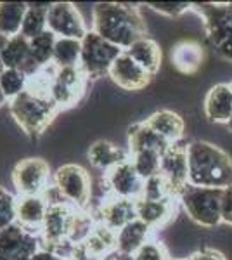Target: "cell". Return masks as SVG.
Instances as JSON below:
<instances>
[{"label": "cell", "instance_id": "obj_1", "mask_svg": "<svg viewBox=\"0 0 232 260\" xmlns=\"http://www.w3.org/2000/svg\"><path fill=\"white\" fill-rule=\"evenodd\" d=\"M90 30L121 50H126L134 42L147 37V26L141 9L132 4H95L92 7Z\"/></svg>", "mask_w": 232, "mask_h": 260}, {"label": "cell", "instance_id": "obj_2", "mask_svg": "<svg viewBox=\"0 0 232 260\" xmlns=\"http://www.w3.org/2000/svg\"><path fill=\"white\" fill-rule=\"evenodd\" d=\"M189 184L196 187L225 189L232 186V160L218 146L206 141L187 144Z\"/></svg>", "mask_w": 232, "mask_h": 260}, {"label": "cell", "instance_id": "obj_3", "mask_svg": "<svg viewBox=\"0 0 232 260\" xmlns=\"http://www.w3.org/2000/svg\"><path fill=\"white\" fill-rule=\"evenodd\" d=\"M9 115L28 136H39L50 125L59 110L49 98V90L29 82L26 92L9 101Z\"/></svg>", "mask_w": 232, "mask_h": 260}, {"label": "cell", "instance_id": "obj_4", "mask_svg": "<svg viewBox=\"0 0 232 260\" xmlns=\"http://www.w3.org/2000/svg\"><path fill=\"white\" fill-rule=\"evenodd\" d=\"M203 19L210 44L222 57L232 61V7L230 4H192Z\"/></svg>", "mask_w": 232, "mask_h": 260}, {"label": "cell", "instance_id": "obj_5", "mask_svg": "<svg viewBox=\"0 0 232 260\" xmlns=\"http://www.w3.org/2000/svg\"><path fill=\"white\" fill-rule=\"evenodd\" d=\"M177 198L184 207V210L187 212V215L191 217V220L196 222L197 225L212 229L222 224V189L196 187L187 184Z\"/></svg>", "mask_w": 232, "mask_h": 260}, {"label": "cell", "instance_id": "obj_6", "mask_svg": "<svg viewBox=\"0 0 232 260\" xmlns=\"http://www.w3.org/2000/svg\"><path fill=\"white\" fill-rule=\"evenodd\" d=\"M52 184L57 187L66 203L77 210H88L92 198V179L78 163H64L52 175Z\"/></svg>", "mask_w": 232, "mask_h": 260}, {"label": "cell", "instance_id": "obj_7", "mask_svg": "<svg viewBox=\"0 0 232 260\" xmlns=\"http://www.w3.org/2000/svg\"><path fill=\"white\" fill-rule=\"evenodd\" d=\"M123 52L120 47L109 44L108 40L101 39L97 33L88 31L82 39V57H80V68L87 75V78L108 77L113 62Z\"/></svg>", "mask_w": 232, "mask_h": 260}, {"label": "cell", "instance_id": "obj_8", "mask_svg": "<svg viewBox=\"0 0 232 260\" xmlns=\"http://www.w3.org/2000/svg\"><path fill=\"white\" fill-rule=\"evenodd\" d=\"M52 170L44 158L29 156L23 158L14 165L11 174L16 196H37L42 194L52 182Z\"/></svg>", "mask_w": 232, "mask_h": 260}, {"label": "cell", "instance_id": "obj_9", "mask_svg": "<svg viewBox=\"0 0 232 260\" xmlns=\"http://www.w3.org/2000/svg\"><path fill=\"white\" fill-rule=\"evenodd\" d=\"M47 30L57 39L82 40L90 31L82 11L71 2H54L49 7Z\"/></svg>", "mask_w": 232, "mask_h": 260}, {"label": "cell", "instance_id": "obj_10", "mask_svg": "<svg viewBox=\"0 0 232 260\" xmlns=\"http://www.w3.org/2000/svg\"><path fill=\"white\" fill-rule=\"evenodd\" d=\"M42 243L40 234L12 224L0 231V260H31Z\"/></svg>", "mask_w": 232, "mask_h": 260}, {"label": "cell", "instance_id": "obj_11", "mask_svg": "<svg viewBox=\"0 0 232 260\" xmlns=\"http://www.w3.org/2000/svg\"><path fill=\"white\" fill-rule=\"evenodd\" d=\"M104 187H106V196H116L123 200L137 201L142 198V189H144V179L137 174L136 167L132 161L126 160L115 169L104 174Z\"/></svg>", "mask_w": 232, "mask_h": 260}, {"label": "cell", "instance_id": "obj_12", "mask_svg": "<svg viewBox=\"0 0 232 260\" xmlns=\"http://www.w3.org/2000/svg\"><path fill=\"white\" fill-rule=\"evenodd\" d=\"M159 174L167 179L170 184L172 192L175 196L180 194V191L189 184V160H187V144L177 142L172 144L161 154V170Z\"/></svg>", "mask_w": 232, "mask_h": 260}, {"label": "cell", "instance_id": "obj_13", "mask_svg": "<svg viewBox=\"0 0 232 260\" xmlns=\"http://www.w3.org/2000/svg\"><path fill=\"white\" fill-rule=\"evenodd\" d=\"M75 212H77V208H73L71 205L49 207L44 225H42L40 231V238L44 246L52 248V246H57L61 243L68 241Z\"/></svg>", "mask_w": 232, "mask_h": 260}, {"label": "cell", "instance_id": "obj_14", "mask_svg": "<svg viewBox=\"0 0 232 260\" xmlns=\"http://www.w3.org/2000/svg\"><path fill=\"white\" fill-rule=\"evenodd\" d=\"M108 77L123 90H142L153 80V77L141 64H137L125 50L113 62Z\"/></svg>", "mask_w": 232, "mask_h": 260}, {"label": "cell", "instance_id": "obj_15", "mask_svg": "<svg viewBox=\"0 0 232 260\" xmlns=\"http://www.w3.org/2000/svg\"><path fill=\"white\" fill-rule=\"evenodd\" d=\"M94 217L97 222H103L113 231H120L126 224L137 219L136 201L116 198V196H106L104 200H101Z\"/></svg>", "mask_w": 232, "mask_h": 260}, {"label": "cell", "instance_id": "obj_16", "mask_svg": "<svg viewBox=\"0 0 232 260\" xmlns=\"http://www.w3.org/2000/svg\"><path fill=\"white\" fill-rule=\"evenodd\" d=\"M179 198H164V200H144L139 198L136 201L137 219L149 225L151 229H161L174 220L177 213Z\"/></svg>", "mask_w": 232, "mask_h": 260}, {"label": "cell", "instance_id": "obj_17", "mask_svg": "<svg viewBox=\"0 0 232 260\" xmlns=\"http://www.w3.org/2000/svg\"><path fill=\"white\" fill-rule=\"evenodd\" d=\"M0 61H2L4 68L21 70V71H24L29 78H33L35 75H39L42 71L40 66H37L35 62L31 61V56H29V40L24 39L21 33L9 39L6 49L0 54Z\"/></svg>", "mask_w": 232, "mask_h": 260}, {"label": "cell", "instance_id": "obj_18", "mask_svg": "<svg viewBox=\"0 0 232 260\" xmlns=\"http://www.w3.org/2000/svg\"><path fill=\"white\" fill-rule=\"evenodd\" d=\"M47 210L49 205L42 194L18 196V200H16V224L31 231V233L40 234Z\"/></svg>", "mask_w": 232, "mask_h": 260}, {"label": "cell", "instance_id": "obj_19", "mask_svg": "<svg viewBox=\"0 0 232 260\" xmlns=\"http://www.w3.org/2000/svg\"><path fill=\"white\" fill-rule=\"evenodd\" d=\"M205 116L212 123L227 125L232 116V87L230 83H217L205 98Z\"/></svg>", "mask_w": 232, "mask_h": 260}, {"label": "cell", "instance_id": "obj_20", "mask_svg": "<svg viewBox=\"0 0 232 260\" xmlns=\"http://www.w3.org/2000/svg\"><path fill=\"white\" fill-rule=\"evenodd\" d=\"M87 158H88V163H90L94 169L106 174V172H109L111 169H115L116 165L130 160V151L128 148L125 149V148H121V146H116L115 142H111V141L99 139L90 144Z\"/></svg>", "mask_w": 232, "mask_h": 260}, {"label": "cell", "instance_id": "obj_21", "mask_svg": "<svg viewBox=\"0 0 232 260\" xmlns=\"http://www.w3.org/2000/svg\"><path fill=\"white\" fill-rule=\"evenodd\" d=\"M144 121L147 127L153 128L168 144H177V142L182 141L185 123L179 113L170 110H159L151 116H147Z\"/></svg>", "mask_w": 232, "mask_h": 260}, {"label": "cell", "instance_id": "obj_22", "mask_svg": "<svg viewBox=\"0 0 232 260\" xmlns=\"http://www.w3.org/2000/svg\"><path fill=\"white\" fill-rule=\"evenodd\" d=\"M151 238H153V229L136 219L116 231V251L134 257Z\"/></svg>", "mask_w": 232, "mask_h": 260}, {"label": "cell", "instance_id": "obj_23", "mask_svg": "<svg viewBox=\"0 0 232 260\" xmlns=\"http://www.w3.org/2000/svg\"><path fill=\"white\" fill-rule=\"evenodd\" d=\"M170 57H172V64H174L180 73L194 75L203 66L205 50L197 42L184 40L174 45V49H172V52H170Z\"/></svg>", "mask_w": 232, "mask_h": 260}, {"label": "cell", "instance_id": "obj_24", "mask_svg": "<svg viewBox=\"0 0 232 260\" xmlns=\"http://www.w3.org/2000/svg\"><path fill=\"white\" fill-rule=\"evenodd\" d=\"M137 64H141L151 77H154L161 68V49L149 37H142L137 42H134L128 49L125 50Z\"/></svg>", "mask_w": 232, "mask_h": 260}, {"label": "cell", "instance_id": "obj_25", "mask_svg": "<svg viewBox=\"0 0 232 260\" xmlns=\"http://www.w3.org/2000/svg\"><path fill=\"white\" fill-rule=\"evenodd\" d=\"M83 250L87 251L92 257L103 260L106 258L109 253L116 250V231H113L111 228H108L103 222H97L94 231L90 233V236L82 243Z\"/></svg>", "mask_w": 232, "mask_h": 260}, {"label": "cell", "instance_id": "obj_26", "mask_svg": "<svg viewBox=\"0 0 232 260\" xmlns=\"http://www.w3.org/2000/svg\"><path fill=\"white\" fill-rule=\"evenodd\" d=\"M172 144H168L163 137H159L153 128L146 125V121L136 123L128 128V151H141V149H151L158 151V153H164Z\"/></svg>", "mask_w": 232, "mask_h": 260}, {"label": "cell", "instance_id": "obj_27", "mask_svg": "<svg viewBox=\"0 0 232 260\" xmlns=\"http://www.w3.org/2000/svg\"><path fill=\"white\" fill-rule=\"evenodd\" d=\"M26 9V2H0V33L9 39L19 35Z\"/></svg>", "mask_w": 232, "mask_h": 260}, {"label": "cell", "instance_id": "obj_28", "mask_svg": "<svg viewBox=\"0 0 232 260\" xmlns=\"http://www.w3.org/2000/svg\"><path fill=\"white\" fill-rule=\"evenodd\" d=\"M49 7L50 4H28L26 14L23 19V26H21V35L24 39L31 40L35 37H39L40 33L47 31V16H49Z\"/></svg>", "mask_w": 232, "mask_h": 260}, {"label": "cell", "instance_id": "obj_29", "mask_svg": "<svg viewBox=\"0 0 232 260\" xmlns=\"http://www.w3.org/2000/svg\"><path fill=\"white\" fill-rule=\"evenodd\" d=\"M80 57H82V40L56 39L54 57H52V64L56 68L80 66Z\"/></svg>", "mask_w": 232, "mask_h": 260}, {"label": "cell", "instance_id": "obj_30", "mask_svg": "<svg viewBox=\"0 0 232 260\" xmlns=\"http://www.w3.org/2000/svg\"><path fill=\"white\" fill-rule=\"evenodd\" d=\"M56 35H52L49 30L40 33L39 37L29 40V56L31 61L37 66H40L42 70L52 66V57H54V45H56Z\"/></svg>", "mask_w": 232, "mask_h": 260}, {"label": "cell", "instance_id": "obj_31", "mask_svg": "<svg viewBox=\"0 0 232 260\" xmlns=\"http://www.w3.org/2000/svg\"><path fill=\"white\" fill-rule=\"evenodd\" d=\"M130 161L136 167L137 174L144 180L158 175L159 170H161V153H158V151H134V153H130Z\"/></svg>", "mask_w": 232, "mask_h": 260}, {"label": "cell", "instance_id": "obj_32", "mask_svg": "<svg viewBox=\"0 0 232 260\" xmlns=\"http://www.w3.org/2000/svg\"><path fill=\"white\" fill-rule=\"evenodd\" d=\"M29 87V77L21 70L6 68L0 73V89L7 101L19 98L23 92H26Z\"/></svg>", "mask_w": 232, "mask_h": 260}, {"label": "cell", "instance_id": "obj_33", "mask_svg": "<svg viewBox=\"0 0 232 260\" xmlns=\"http://www.w3.org/2000/svg\"><path fill=\"white\" fill-rule=\"evenodd\" d=\"M142 198L144 200H164V198H177L172 192L170 184L161 174L154 175L144 180V189H142Z\"/></svg>", "mask_w": 232, "mask_h": 260}, {"label": "cell", "instance_id": "obj_34", "mask_svg": "<svg viewBox=\"0 0 232 260\" xmlns=\"http://www.w3.org/2000/svg\"><path fill=\"white\" fill-rule=\"evenodd\" d=\"M16 200L18 196L0 186V231L16 224Z\"/></svg>", "mask_w": 232, "mask_h": 260}, {"label": "cell", "instance_id": "obj_35", "mask_svg": "<svg viewBox=\"0 0 232 260\" xmlns=\"http://www.w3.org/2000/svg\"><path fill=\"white\" fill-rule=\"evenodd\" d=\"M134 258L136 260H172L170 255H168L167 246H164L161 241L154 240V238H151V240L134 255Z\"/></svg>", "mask_w": 232, "mask_h": 260}, {"label": "cell", "instance_id": "obj_36", "mask_svg": "<svg viewBox=\"0 0 232 260\" xmlns=\"http://www.w3.org/2000/svg\"><path fill=\"white\" fill-rule=\"evenodd\" d=\"M153 11L159 12L163 16H170V18H177V16L184 14L185 11L192 9V4L189 2H151L147 4Z\"/></svg>", "mask_w": 232, "mask_h": 260}, {"label": "cell", "instance_id": "obj_37", "mask_svg": "<svg viewBox=\"0 0 232 260\" xmlns=\"http://www.w3.org/2000/svg\"><path fill=\"white\" fill-rule=\"evenodd\" d=\"M220 212H222V224H227L232 228V186L222 189Z\"/></svg>", "mask_w": 232, "mask_h": 260}, {"label": "cell", "instance_id": "obj_38", "mask_svg": "<svg viewBox=\"0 0 232 260\" xmlns=\"http://www.w3.org/2000/svg\"><path fill=\"white\" fill-rule=\"evenodd\" d=\"M189 260H227L223 257L222 251L215 250V248H203L200 251H196V253H192Z\"/></svg>", "mask_w": 232, "mask_h": 260}, {"label": "cell", "instance_id": "obj_39", "mask_svg": "<svg viewBox=\"0 0 232 260\" xmlns=\"http://www.w3.org/2000/svg\"><path fill=\"white\" fill-rule=\"evenodd\" d=\"M31 260H64V258L59 257L56 251H52L50 248H45V246H42V248L31 257Z\"/></svg>", "mask_w": 232, "mask_h": 260}, {"label": "cell", "instance_id": "obj_40", "mask_svg": "<svg viewBox=\"0 0 232 260\" xmlns=\"http://www.w3.org/2000/svg\"><path fill=\"white\" fill-rule=\"evenodd\" d=\"M7 42H9V37H6V35H2V33H0V54H2L4 49H6Z\"/></svg>", "mask_w": 232, "mask_h": 260}, {"label": "cell", "instance_id": "obj_41", "mask_svg": "<svg viewBox=\"0 0 232 260\" xmlns=\"http://www.w3.org/2000/svg\"><path fill=\"white\" fill-rule=\"evenodd\" d=\"M6 104H9V101H7V98L4 95V92H2V89H0V108H4Z\"/></svg>", "mask_w": 232, "mask_h": 260}, {"label": "cell", "instance_id": "obj_42", "mask_svg": "<svg viewBox=\"0 0 232 260\" xmlns=\"http://www.w3.org/2000/svg\"><path fill=\"white\" fill-rule=\"evenodd\" d=\"M225 127H227V128H229V130H230V132H232V116H230V120H229V121H227V125H225Z\"/></svg>", "mask_w": 232, "mask_h": 260}, {"label": "cell", "instance_id": "obj_43", "mask_svg": "<svg viewBox=\"0 0 232 260\" xmlns=\"http://www.w3.org/2000/svg\"><path fill=\"white\" fill-rule=\"evenodd\" d=\"M4 70H6V68H4V64H2V61H0V73H2V71Z\"/></svg>", "mask_w": 232, "mask_h": 260}, {"label": "cell", "instance_id": "obj_44", "mask_svg": "<svg viewBox=\"0 0 232 260\" xmlns=\"http://www.w3.org/2000/svg\"><path fill=\"white\" fill-rule=\"evenodd\" d=\"M172 260H189V257L187 258H172Z\"/></svg>", "mask_w": 232, "mask_h": 260}, {"label": "cell", "instance_id": "obj_45", "mask_svg": "<svg viewBox=\"0 0 232 260\" xmlns=\"http://www.w3.org/2000/svg\"><path fill=\"white\" fill-rule=\"evenodd\" d=\"M230 7H232V2H230Z\"/></svg>", "mask_w": 232, "mask_h": 260}, {"label": "cell", "instance_id": "obj_46", "mask_svg": "<svg viewBox=\"0 0 232 260\" xmlns=\"http://www.w3.org/2000/svg\"><path fill=\"white\" fill-rule=\"evenodd\" d=\"M230 87H232V83H230Z\"/></svg>", "mask_w": 232, "mask_h": 260}]
</instances>
